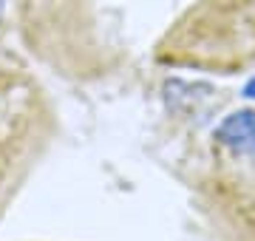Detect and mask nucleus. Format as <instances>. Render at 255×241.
Here are the masks:
<instances>
[{
	"label": "nucleus",
	"mask_w": 255,
	"mask_h": 241,
	"mask_svg": "<svg viewBox=\"0 0 255 241\" xmlns=\"http://www.w3.org/2000/svg\"><path fill=\"white\" fill-rule=\"evenodd\" d=\"M224 145H230L233 150H241V153H255V111H241L233 114L219 125L216 130Z\"/></svg>",
	"instance_id": "nucleus-1"
},
{
	"label": "nucleus",
	"mask_w": 255,
	"mask_h": 241,
	"mask_svg": "<svg viewBox=\"0 0 255 241\" xmlns=\"http://www.w3.org/2000/svg\"><path fill=\"white\" fill-rule=\"evenodd\" d=\"M244 94H247V97H253V100H255V80H250V83H247Z\"/></svg>",
	"instance_id": "nucleus-2"
},
{
	"label": "nucleus",
	"mask_w": 255,
	"mask_h": 241,
	"mask_svg": "<svg viewBox=\"0 0 255 241\" xmlns=\"http://www.w3.org/2000/svg\"><path fill=\"white\" fill-rule=\"evenodd\" d=\"M3 11H6V0H0V17H3Z\"/></svg>",
	"instance_id": "nucleus-3"
}]
</instances>
